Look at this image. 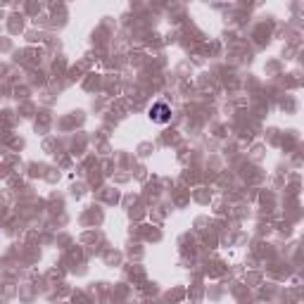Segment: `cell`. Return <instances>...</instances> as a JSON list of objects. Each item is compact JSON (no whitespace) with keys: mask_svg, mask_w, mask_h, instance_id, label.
<instances>
[{"mask_svg":"<svg viewBox=\"0 0 304 304\" xmlns=\"http://www.w3.org/2000/svg\"><path fill=\"white\" fill-rule=\"evenodd\" d=\"M150 119H152L155 124H166L171 119V107L166 103H155L150 107Z\"/></svg>","mask_w":304,"mask_h":304,"instance_id":"cell-1","label":"cell"}]
</instances>
